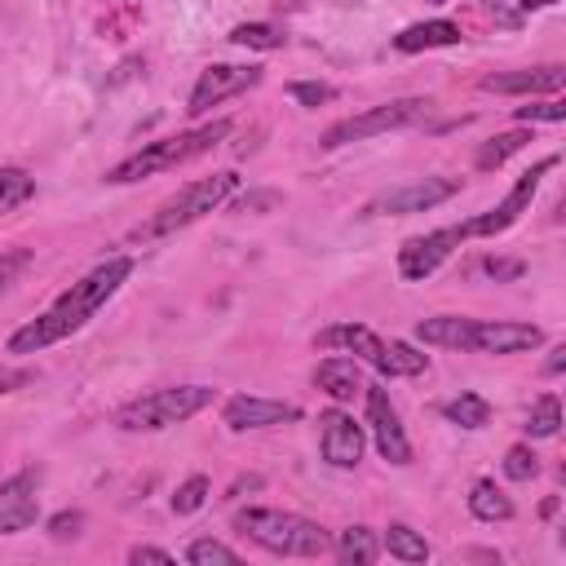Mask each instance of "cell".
Listing matches in <instances>:
<instances>
[{"instance_id": "cell-1", "label": "cell", "mask_w": 566, "mask_h": 566, "mask_svg": "<svg viewBox=\"0 0 566 566\" xmlns=\"http://www.w3.org/2000/svg\"><path fill=\"white\" fill-rule=\"evenodd\" d=\"M128 274H133V256H124V252H119V256H106V261L93 265L80 283H71L44 314H35V318H27L22 327H13L9 340H4V349H9V354H40V349H49V345L75 336V332L128 283Z\"/></svg>"}, {"instance_id": "cell-2", "label": "cell", "mask_w": 566, "mask_h": 566, "mask_svg": "<svg viewBox=\"0 0 566 566\" xmlns=\"http://www.w3.org/2000/svg\"><path fill=\"white\" fill-rule=\"evenodd\" d=\"M420 345L464 349V354H526L544 345V327L509 323V318H469V314H433L416 323Z\"/></svg>"}, {"instance_id": "cell-3", "label": "cell", "mask_w": 566, "mask_h": 566, "mask_svg": "<svg viewBox=\"0 0 566 566\" xmlns=\"http://www.w3.org/2000/svg\"><path fill=\"white\" fill-rule=\"evenodd\" d=\"M230 526L243 539H252L256 548L274 553V557H323L332 548V535L314 517H301L292 509H261V504H252V509H239L230 517Z\"/></svg>"}, {"instance_id": "cell-4", "label": "cell", "mask_w": 566, "mask_h": 566, "mask_svg": "<svg viewBox=\"0 0 566 566\" xmlns=\"http://www.w3.org/2000/svg\"><path fill=\"white\" fill-rule=\"evenodd\" d=\"M230 128H234L230 119H212V124H199V128H186V133L146 142L142 150H133L128 159H119L115 168H106V186H133V181H142V177L168 172V168H177V164H190V159L208 155L217 142H226Z\"/></svg>"}, {"instance_id": "cell-5", "label": "cell", "mask_w": 566, "mask_h": 566, "mask_svg": "<svg viewBox=\"0 0 566 566\" xmlns=\"http://www.w3.org/2000/svg\"><path fill=\"white\" fill-rule=\"evenodd\" d=\"M239 190V172H208V177H195L186 181L177 195H168L137 230H133V243H155V239H168L186 226H195L199 217H208L212 208H221L230 195Z\"/></svg>"}, {"instance_id": "cell-6", "label": "cell", "mask_w": 566, "mask_h": 566, "mask_svg": "<svg viewBox=\"0 0 566 566\" xmlns=\"http://www.w3.org/2000/svg\"><path fill=\"white\" fill-rule=\"evenodd\" d=\"M314 349H349L358 363H371L380 376H420V371H429V354L411 349L407 340H385L367 323H332L314 336Z\"/></svg>"}, {"instance_id": "cell-7", "label": "cell", "mask_w": 566, "mask_h": 566, "mask_svg": "<svg viewBox=\"0 0 566 566\" xmlns=\"http://www.w3.org/2000/svg\"><path fill=\"white\" fill-rule=\"evenodd\" d=\"M212 402H217L212 385H164V389H150V394L124 402L115 411V424L124 433H159V429L186 424L190 416H199Z\"/></svg>"}, {"instance_id": "cell-8", "label": "cell", "mask_w": 566, "mask_h": 566, "mask_svg": "<svg viewBox=\"0 0 566 566\" xmlns=\"http://www.w3.org/2000/svg\"><path fill=\"white\" fill-rule=\"evenodd\" d=\"M424 111H429V97H394V102H380V106H367V111H358V115L336 119L332 128H323L318 146H323V150H340V146H349V142H367V137L407 128V124L424 119Z\"/></svg>"}, {"instance_id": "cell-9", "label": "cell", "mask_w": 566, "mask_h": 566, "mask_svg": "<svg viewBox=\"0 0 566 566\" xmlns=\"http://www.w3.org/2000/svg\"><path fill=\"white\" fill-rule=\"evenodd\" d=\"M557 168V155H544V159H535L517 181H513V190L495 203V208H486V212H478V217H469L464 226H469V239H491V234H504L526 208H531V199H535V190H539V177L544 172H553Z\"/></svg>"}, {"instance_id": "cell-10", "label": "cell", "mask_w": 566, "mask_h": 566, "mask_svg": "<svg viewBox=\"0 0 566 566\" xmlns=\"http://www.w3.org/2000/svg\"><path fill=\"white\" fill-rule=\"evenodd\" d=\"M455 190H460L455 177H420V181H407V186H394V190H380L376 199H367L363 203V217H411V212H429V208L447 203Z\"/></svg>"}, {"instance_id": "cell-11", "label": "cell", "mask_w": 566, "mask_h": 566, "mask_svg": "<svg viewBox=\"0 0 566 566\" xmlns=\"http://www.w3.org/2000/svg\"><path fill=\"white\" fill-rule=\"evenodd\" d=\"M464 239H469V226H464V221H460V226H438V230H429V234L407 239V243L398 248V274H402L407 283L429 279Z\"/></svg>"}, {"instance_id": "cell-12", "label": "cell", "mask_w": 566, "mask_h": 566, "mask_svg": "<svg viewBox=\"0 0 566 566\" xmlns=\"http://www.w3.org/2000/svg\"><path fill=\"white\" fill-rule=\"evenodd\" d=\"M261 66H230V62H212V66H203L199 71V80H195V88H190V102H186V115H208L212 106H221L226 97H234V93H248V88H256L261 84Z\"/></svg>"}, {"instance_id": "cell-13", "label": "cell", "mask_w": 566, "mask_h": 566, "mask_svg": "<svg viewBox=\"0 0 566 566\" xmlns=\"http://www.w3.org/2000/svg\"><path fill=\"white\" fill-rule=\"evenodd\" d=\"M363 398H367V429H371L376 451L389 464H411V442H407V429H402V416H398L389 389L385 385H367Z\"/></svg>"}, {"instance_id": "cell-14", "label": "cell", "mask_w": 566, "mask_h": 566, "mask_svg": "<svg viewBox=\"0 0 566 566\" xmlns=\"http://www.w3.org/2000/svg\"><path fill=\"white\" fill-rule=\"evenodd\" d=\"M40 482H44L40 464H27V469H18L13 478L0 482V535H18V531L35 526V517H40Z\"/></svg>"}, {"instance_id": "cell-15", "label": "cell", "mask_w": 566, "mask_h": 566, "mask_svg": "<svg viewBox=\"0 0 566 566\" xmlns=\"http://www.w3.org/2000/svg\"><path fill=\"white\" fill-rule=\"evenodd\" d=\"M363 447H367V429L349 411L332 407L318 416V455L332 469H354L363 460Z\"/></svg>"}, {"instance_id": "cell-16", "label": "cell", "mask_w": 566, "mask_h": 566, "mask_svg": "<svg viewBox=\"0 0 566 566\" xmlns=\"http://www.w3.org/2000/svg\"><path fill=\"white\" fill-rule=\"evenodd\" d=\"M221 420H226V429H234V433H248V429H270V424H287V420H301V407H296V402H283V398L234 394V398H226V407H221Z\"/></svg>"}, {"instance_id": "cell-17", "label": "cell", "mask_w": 566, "mask_h": 566, "mask_svg": "<svg viewBox=\"0 0 566 566\" xmlns=\"http://www.w3.org/2000/svg\"><path fill=\"white\" fill-rule=\"evenodd\" d=\"M482 93H562L566 84V66L548 62V66H526V71H495L478 80Z\"/></svg>"}, {"instance_id": "cell-18", "label": "cell", "mask_w": 566, "mask_h": 566, "mask_svg": "<svg viewBox=\"0 0 566 566\" xmlns=\"http://www.w3.org/2000/svg\"><path fill=\"white\" fill-rule=\"evenodd\" d=\"M314 385H318L327 398L349 402L354 394H363V363L349 358V354H332V358H323V363L314 367Z\"/></svg>"}, {"instance_id": "cell-19", "label": "cell", "mask_w": 566, "mask_h": 566, "mask_svg": "<svg viewBox=\"0 0 566 566\" xmlns=\"http://www.w3.org/2000/svg\"><path fill=\"white\" fill-rule=\"evenodd\" d=\"M460 22L451 18H429V22H411L394 35V49L398 53H420V49H447V44H460Z\"/></svg>"}, {"instance_id": "cell-20", "label": "cell", "mask_w": 566, "mask_h": 566, "mask_svg": "<svg viewBox=\"0 0 566 566\" xmlns=\"http://www.w3.org/2000/svg\"><path fill=\"white\" fill-rule=\"evenodd\" d=\"M469 513H473L478 522H509V517H513V500H509L491 478H478V482L469 486Z\"/></svg>"}, {"instance_id": "cell-21", "label": "cell", "mask_w": 566, "mask_h": 566, "mask_svg": "<svg viewBox=\"0 0 566 566\" xmlns=\"http://www.w3.org/2000/svg\"><path fill=\"white\" fill-rule=\"evenodd\" d=\"M380 548H385L389 557L407 562V566H420V562H429V539H424L420 531H411L407 522H389V526H385V539H380Z\"/></svg>"}, {"instance_id": "cell-22", "label": "cell", "mask_w": 566, "mask_h": 566, "mask_svg": "<svg viewBox=\"0 0 566 566\" xmlns=\"http://www.w3.org/2000/svg\"><path fill=\"white\" fill-rule=\"evenodd\" d=\"M336 557H340V566H371V562L380 557L376 531H371V526H349V531H340Z\"/></svg>"}, {"instance_id": "cell-23", "label": "cell", "mask_w": 566, "mask_h": 566, "mask_svg": "<svg viewBox=\"0 0 566 566\" xmlns=\"http://www.w3.org/2000/svg\"><path fill=\"white\" fill-rule=\"evenodd\" d=\"M526 142H531V133H526V128H509V133H495L491 142H482V146H478V155H473V168H478V172H491V168H500L509 155H517Z\"/></svg>"}, {"instance_id": "cell-24", "label": "cell", "mask_w": 566, "mask_h": 566, "mask_svg": "<svg viewBox=\"0 0 566 566\" xmlns=\"http://www.w3.org/2000/svg\"><path fill=\"white\" fill-rule=\"evenodd\" d=\"M442 416L460 429H486L491 424V402L482 394H455L442 402Z\"/></svg>"}, {"instance_id": "cell-25", "label": "cell", "mask_w": 566, "mask_h": 566, "mask_svg": "<svg viewBox=\"0 0 566 566\" xmlns=\"http://www.w3.org/2000/svg\"><path fill=\"white\" fill-rule=\"evenodd\" d=\"M226 40H234V44H243V49H261V53H274V49H283V27H274V22H239V27H230V35Z\"/></svg>"}, {"instance_id": "cell-26", "label": "cell", "mask_w": 566, "mask_h": 566, "mask_svg": "<svg viewBox=\"0 0 566 566\" xmlns=\"http://www.w3.org/2000/svg\"><path fill=\"white\" fill-rule=\"evenodd\" d=\"M31 195H35V177H31L27 168L4 164V168H0V217L13 212L18 203H27Z\"/></svg>"}, {"instance_id": "cell-27", "label": "cell", "mask_w": 566, "mask_h": 566, "mask_svg": "<svg viewBox=\"0 0 566 566\" xmlns=\"http://www.w3.org/2000/svg\"><path fill=\"white\" fill-rule=\"evenodd\" d=\"M557 429H562V402H557V394H539L526 411V433L531 438H553Z\"/></svg>"}, {"instance_id": "cell-28", "label": "cell", "mask_w": 566, "mask_h": 566, "mask_svg": "<svg viewBox=\"0 0 566 566\" xmlns=\"http://www.w3.org/2000/svg\"><path fill=\"white\" fill-rule=\"evenodd\" d=\"M186 562L190 566H239V553L221 539H190L186 544Z\"/></svg>"}, {"instance_id": "cell-29", "label": "cell", "mask_w": 566, "mask_h": 566, "mask_svg": "<svg viewBox=\"0 0 566 566\" xmlns=\"http://www.w3.org/2000/svg\"><path fill=\"white\" fill-rule=\"evenodd\" d=\"M208 495H212V482H208L203 473H190V478L172 491V513H181V517H186V513H199V509L208 504Z\"/></svg>"}, {"instance_id": "cell-30", "label": "cell", "mask_w": 566, "mask_h": 566, "mask_svg": "<svg viewBox=\"0 0 566 566\" xmlns=\"http://www.w3.org/2000/svg\"><path fill=\"white\" fill-rule=\"evenodd\" d=\"M535 473H539V455L526 442H517V447L504 451V478L509 482H531Z\"/></svg>"}, {"instance_id": "cell-31", "label": "cell", "mask_w": 566, "mask_h": 566, "mask_svg": "<svg viewBox=\"0 0 566 566\" xmlns=\"http://www.w3.org/2000/svg\"><path fill=\"white\" fill-rule=\"evenodd\" d=\"M287 93H292L301 106H310V111L336 97V88H332V84H323V80H296V84H287Z\"/></svg>"}, {"instance_id": "cell-32", "label": "cell", "mask_w": 566, "mask_h": 566, "mask_svg": "<svg viewBox=\"0 0 566 566\" xmlns=\"http://www.w3.org/2000/svg\"><path fill=\"white\" fill-rule=\"evenodd\" d=\"M557 119H566V106H562L557 97H548V102H531V106H517V124H557Z\"/></svg>"}, {"instance_id": "cell-33", "label": "cell", "mask_w": 566, "mask_h": 566, "mask_svg": "<svg viewBox=\"0 0 566 566\" xmlns=\"http://www.w3.org/2000/svg\"><path fill=\"white\" fill-rule=\"evenodd\" d=\"M31 265V248H13V252H0V296L9 292V283H18V274Z\"/></svg>"}, {"instance_id": "cell-34", "label": "cell", "mask_w": 566, "mask_h": 566, "mask_svg": "<svg viewBox=\"0 0 566 566\" xmlns=\"http://www.w3.org/2000/svg\"><path fill=\"white\" fill-rule=\"evenodd\" d=\"M482 274L495 279V283H509V279H522L526 265H522V261H504V256H486V261H482Z\"/></svg>"}, {"instance_id": "cell-35", "label": "cell", "mask_w": 566, "mask_h": 566, "mask_svg": "<svg viewBox=\"0 0 566 566\" xmlns=\"http://www.w3.org/2000/svg\"><path fill=\"white\" fill-rule=\"evenodd\" d=\"M80 526H84V513L80 509H66V513L49 517V535L53 539H71V535H80Z\"/></svg>"}, {"instance_id": "cell-36", "label": "cell", "mask_w": 566, "mask_h": 566, "mask_svg": "<svg viewBox=\"0 0 566 566\" xmlns=\"http://www.w3.org/2000/svg\"><path fill=\"white\" fill-rule=\"evenodd\" d=\"M279 203H283L279 190H252V195L234 199V212H261V208H279Z\"/></svg>"}, {"instance_id": "cell-37", "label": "cell", "mask_w": 566, "mask_h": 566, "mask_svg": "<svg viewBox=\"0 0 566 566\" xmlns=\"http://www.w3.org/2000/svg\"><path fill=\"white\" fill-rule=\"evenodd\" d=\"M128 562H155V566H172L177 557L168 548H155V544H133L128 548Z\"/></svg>"}, {"instance_id": "cell-38", "label": "cell", "mask_w": 566, "mask_h": 566, "mask_svg": "<svg viewBox=\"0 0 566 566\" xmlns=\"http://www.w3.org/2000/svg\"><path fill=\"white\" fill-rule=\"evenodd\" d=\"M243 491H261V473H248V478H234V486H230V500H239Z\"/></svg>"}, {"instance_id": "cell-39", "label": "cell", "mask_w": 566, "mask_h": 566, "mask_svg": "<svg viewBox=\"0 0 566 566\" xmlns=\"http://www.w3.org/2000/svg\"><path fill=\"white\" fill-rule=\"evenodd\" d=\"M562 367H566V345H553V354H548V363H544V371H548V376H557Z\"/></svg>"}, {"instance_id": "cell-40", "label": "cell", "mask_w": 566, "mask_h": 566, "mask_svg": "<svg viewBox=\"0 0 566 566\" xmlns=\"http://www.w3.org/2000/svg\"><path fill=\"white\" fill-rule=\"evenodd\" d=\"M22 380H27L22 371H0V398H4V394H13V385H22Z\"/></svg>"}, {"instance_id": "cell-41", "label": "cell", "mask_w": 566, "mask_h": 566, "mask_svg": "<svg viewBox=\"0 0 566 566\" xmlns=\"http://www.w3.org/2000/svg\"><path fill=\"white\" fill-rule=\"evenodd\" d=\"M548 4H557V0H522L526 13H531V9H548Z\"/></svg>"}, {"instance_id": "cell-42", "label": "cell", "mask_w": 566, "mask_h": 566, "mask_svg": "<svg viewBox=\"0 0 566 566\" xmlns=\"http://www.w3.org/2000/svg\"><path fill=\"white\" fill-rule=\"evenodd\" d=\"M429 4H447V0H429Z\"/></svg>"}]
</instances>
